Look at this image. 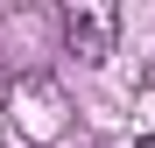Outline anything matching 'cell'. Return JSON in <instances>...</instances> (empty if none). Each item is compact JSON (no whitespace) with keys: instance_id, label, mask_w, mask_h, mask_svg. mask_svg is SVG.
<instances>
[{"instance_id":"1","label":"cell","mask_w":155,"mask_h":148,"mask_svg":"<svg viewBox=\"0 0 155 148\" xmlns=\"http://www.w3.org/2000/svg\"><path fill=\"white\" fill-rule=\"evenodd\" d=\"M7 127H14L21 141H35V148L64 141V127H71V99H64V85L42 78V71L14 78V85H7Z\"/></svg>"},{"instance_id":"2","label":"cell","mask_w":155,"mask_h":148,"mask_svg":"<svg viewBox=\"0 0 155 148\" xmlns=\"http://www.w3.org/2000/svg\"><path fill=\"white\" fill-rule=\"evenodd\" d=\"M120 42V7L113 0H71L64 7V49L78 64H106Z\"/></svg>"},{"instance_id":"3","label":"cell","mask_w":155,"mask_h":148,"mask_svg":"<svg viewBox=\"0 0 155 148\" xmlns=\"http://www.w3.org/2000/svg\"><path fill=\"white\" fill-rule=\"evenodd\" d=\"M134 148H155V134H141V141H134Z\"/></svg>"}]
</instances>
